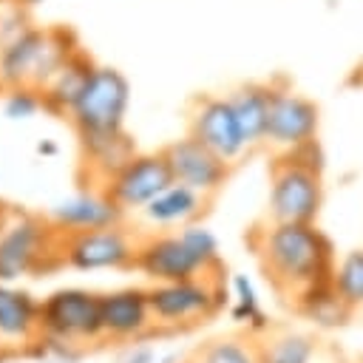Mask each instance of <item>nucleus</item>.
<instances>
[{
	"label": "nucleus",
	"mask_w": 363,
	"mask_h": 363,
	"mask_svg": "<svg viewBox=\"0 0 363 363\" xmlns=\"http://www.w3.org/2000/svg\"><path fill=\"white\" fill-rule=\"evenodd\" d=\"M250 244L275 295L298 315L335 284V247L315 221H269L264 230H252Z\"/></svg>",
	"instance_id": "obj_1"
},
{
	"label": "nucleus",
	"mask_w": 363,
	"mask_h": 363,
	"mask_svg": "<svg viewBox=\"0 0 363 363\" xmlns=\"http://www.w3.org/2000/svg\"><path fill=\"white\" fill-rule=\"evenodd\" d=\"M326 156L318 139L275 153L269 164V221H315L323 204Z\"/></svg>",
	"instance_id": "obj_2"
},
{
	"label": "nucleus",
	"mask_w": 363,
	"mask_h": 363,
	"mask_svg": "<svg viewBox=\"0 0 363 363\" xmlns=\"http://www.w3.org/2000/svg\"><path fill=\"white\" fill-rule=\"evenodd\" d=\"M79 48L71 28L28 26L0 45V88H43L54 71Z\"/></svg>",
	"instance_id": "obj_3"
},
{
	"label": "nucleus",
	"mask_w": 363,
	"mask_h": 363,
	"mask_svg": "<svg viewBox=\"0 0 363 363\" xmlns=\"http://www.w3.org/2000/svg\"><path fill=\"white\" fill-rule=\"evenodd\" d=\"M136 264L159 284L193 281L218 267V241L207 227L184 224L176 235H159L136 252Z\"/></svg>",
	"instance_id": "obj_4"
},
{
	"label": "nucleus",
	"mask_w": 363,
	"mask_h": 363,
	"mask_svg": "<svg viewBox=\"0 0 363 363\" xmlns=\"http://www.w3.org/2000/svg\"><path fill=\"white\" fill-rule=\"evenodd\" d=\"M130 105V82L119 68L96 65L68 111V119L79 139L119 133Z\"/></svg>",
	"instance_id": "obj_5"
},
{
	"label": "nucleus",
	"mask_w": 363,
	"mask_h": 363,
	"mask_svg": "<svg viewBox=\"0 0 363 363\" xmlns=\"http://www.w3.org/2000/svg\"><path fill=\"white\" fill-rule=\"evenodd\" d=\"M318 125H320V108L298 94L284 77L272 79V102H269V116H267V139L275 153L295 150L312 139H318Z\"/></svg>",
	"instance_id": "obj_6"
},
{
	"label": "nucleus",
	"mask_w": 363,
	"mask_h": 363,
	"mask_svg": "<svg viewBox=\"0 0 363 363\" xmlns=\"http://www.w3.org/2000/svg\"><path fill=\"white\" fill-rule=\"evenodd\" d=\"M224 298H227V289L221 284H207L201 278L156 284L147 292L153 318L159 323H176V326L204 323V318L221 309Z\"/></svg>",
	"instance_id": "obj_7"
},
{
	"label": "nucleus",
	"mask_w": 363,
	"mask_h": 363,
	"mask_svg": "<svg viewBox=\"0 0 363 363\" xmlns=\"http://www.w3.org/2000/svg\"><path fill=\"white\" fill-rule=\"evenodd\" d=\"M187 133L196 136L199 142H204L210 150H216L230 164H235L244 153H250V145L238 125V116L230 105V96H216V94L196 96L190 105Z\"/></svg>",
	"instance_id": "obj_8"
},
{
	"label": "nucleus",
	"mask_w": 363,
	"mask_h": 363,
	"mask_svg": "<svg viewBox=\"0 0 363 363\" xmlns=\"http://www.w3.org/2000/svg\"><path fill=\"white\" fill-rule=\"evenodd\" d=\"M40 326L57 340L96 337L102 329V303L82 289H60L40 306Z\"/></svg>",
	"instance_id": "obj_9"
},
{
	"label": "nucleus",
	"mask_w": 363,
	"mask_h": 363,
	"mask_svg": "<svg viewBox=\"0 0 363 363\" xmlns=\"http://www.w3.org/2000/svg\"><path fill=\"white\" fill-rule=\"evenodd\" d=\"M167 164H170V173H173V182L179 184H187L204 196H213L224 187V182L230 179V162L221 159L216 150H210L204 142H199L196 136H184V139H176L170 142L167 147H162Z\"/></svg>",
	"instance_id": "obj_10"
},
{
	"label": "nucleus",
	"mask_w": 363,
	"mask_h": 363,
	"mask_svg": "<svg viewBox=\"0 0 363 363\" xmlns=\"http://www.w3.org/2000/svg\"><path fill=\"white\" fill-rule=\"evenodd\" d=\"M173 184L170 164L164 153H136L119 173L108 179V196L122 210H142L147 207L159 193H164Z\"/></svg>",
	"instance_id": "obj_11"
},
{
	"label": "nucleus",
	"mask_w": 363,
	"mask_h": 363,
	"mask_svg": "<svg viewBox=\"0 0 363 363\" xmlns=\"http://www.w3.org/2000/svg\"><path fill=\"white\" fill-rule=\"evenodd\" d=\"M133 247L125 233L116 227L102 230H82L68 244V261L77 269H102V267H122L133 258Z\"/></svg>",
	"instance_id": "obj_12"
},
{
	"label": "nucleus",
	"mask_w": 363,
	"mask_h": 363,
	"mask_svg": "<svg viewBox=\"0 0 363 363\" xmlns=\"http://www.w3.org/2000/svg\"><path fill=\"white\" fill-rule=\"evenodd\" d=\"M43 227L31 216H20L0 230V281L20 278L31 269L43 247Z\"/></svg>",
	"instance_id": "obj_13"
},
{
	"label": "nucleus",
	"mask_w": 363,
	"mask_h": 363,
	"mask_svg": "<svg viewBox=\"0 0 363 363\" xmlns=\"http://www.w3.org/2000/svg\"><path fill=\"white\" fill-rule=\"evenodd\" d=\"M51 218L60 227L68 230H102V227H116L122 218V207L105 193H79L74 199H65L62 204H57L51 210Z\"/></svg>",
	"instance_id": "obj_14"
},
{
	"label": "nucleus",
	"mask_w": 363,
	"mask_h": 363,
	"mask_svg": "<svg viewBox=\"0 0 363 363\" xmlns=\"http://www.w3.org/2000/svg\"><path fill=\"white\" fill-rule=\"evenodd\" d=\"M94 68H96V62H94L82 48H77V51L54 71V77L40 88L43 105H45L48 111H54V113H65V116H68L71 105L77 102V96H79V91L85 88V82H88V77L94 74Z\"/></svg>",
	"instance_id": "obj_15"
},
{
	"label": "nucleus",
	"mask_w": 363,
	"mask_h": 363,
	"mask_svg": "<svg viewBox=\"0 0 363 363\" xmlns=\"http://www.w3.org/2000/svg\"><path fill=\"white\" fill-rule=\"evenodd\" d=\"M227 96L238 116V125H241V133H244L250 150L264 145L267 116H269V102H272V82H244L235 91H230Z\"/></svg>",
	"instance_id": "obj_16"
},
{
	"label": "nucleus",
	"mask_w": 363,
	"mask_h": 363,
	"mask_svg": "<svg viewBox=\"0 0 363 363\" xmlns=\"http://www.w3.org/2000/svg\"><path fill=\"white\" fill-rule=\"evenodd\" d=\"M99 303H102V329L116 337L139 335L147 326L150 301L147 292L142 289H122L113 295H102Z\"/></svg>",
	"instance_id": "obj_17"
},
{
	"label": "nucleus",
	"mask_w": 363,
	"mask_h": 363,
	"mask_svg": "<svg viewBox=\"0 0 363 363\" xmlns=\"http://www.w3.org/2000/svg\"><path fill=\"white\" fill-rule=\"evenodd\" d=\"M207 210V196L173 182L164 193H159L147 207H142V213L153 221V224H190L193 218H199Z\"/></svg>",
	"instance_id": "obj_18"
},
{
	"label": "nucleus",
	"mask_w": 363,
	"mask_h": 363,
	"mask_svg": "<svg viewBox=\"0 0 363 363\" xmlns=\"http://www.w3.org/2000/svg\"><path fill=\"white\" fill-rule=\"evenodd\" d=\"M318 354V337L306 332H278L267 343L255 346L258 363H312Z\"/></svg>",
	"instance_id": "obj_19"
},
{
	"label": "nucleus",
	"mask_w": 363,
	"mask_h": 363,
	"mask_svg": "<svg viewBox=\"0 0 363 363\" xmlns=\"http://www.w3.org/2000/svg\"><path fill=\"white\" fill-rule=\"evenodd\" d=\"M40 318V306L17 289L0 286V337L6 340H26Z\"/></svg>",
	"instance_id": "obj_20"
},
{
	"label": "nucleus",
	"mask_w": 363,
	"mask_h": 363,
	"mask_svg": "<svg viewBox=\"0 0 363 363\" xmlns=\"http://www.w3.org/2000/svg\"><path fill=\"white\" fill-rule=\"evenodd\" d=\"M187 363H258L255 346L241 337H216L193 352Z\"/></svg>",
	"instance_id": "obj_21"
},
{
	"label": "nucleus",
	"mask_w": 363,
	"mask_h": 363,
	"mask_svg": "<svg viewBox=\"0 0 363 363\" xmlns=\"http://www.w3.org/2000/svg\"><path fill=\"white\" fill-rule=\"evenodd\" d=\"M335 286L340 292V298L352 306L360 309L363 306V250H352L335 269Z\"/></svg>",
	"instance_id": "obj_22"
},
{
	"label": "nucleus",
	"mask_w": 363,
	"mask_h": 363,
	"mask_svg": "<svg viewBox=\"0 0 363 363\" xmlns=\"http://www.w3.org/2000/svg\"><path fill=\"white\" fill-rule=\"evenodd\" d=\"M233 289H235V309H233V320L238 323H250L252 329H267V318L258 309V298L252 284L247 281V275H235L233 278Z\"/></svg>",
	"instance_id": "obj_23"
},
{
	"label": "nucleus",
	"mask_w": 363,
	"mask_h": 363,
	"mask_svg": "<svg viewBox=\"0 0 363 363\" xmlns=\"http://www.w3.org/2000/svg\"><path fill=\"white\" fill-rule=\"evenodd\" d=\"M43 105V94L37 88H9L3 99V116L9 119H31Z\"/></svg>",
	"instance_id": "obj_24"
},
{
	"label": "nucleus",
	"mask_w": 363,
	"mask_h": 363,
	"mask_svg": "<svg viewBox=\"0 0 363 363\" xmlns=\"http://www.w3.org/2000/svg\"><path fill=\"white\" fill-rule=\"evenodd\" d=\"M122 363H153V349L150 346H136L128 352V357Z\"/></svg>",
	"instance_id": "obj_25"
},
{
	"label": "nucleus",
	"mask_w": 363,
	"mask_h": 363,
	"mask_svg": "<svg viewBox=\"0 0 363 363\" xmlns=\"http://www.w3.org/2000/svg\"><path fill=\"white\" fill-rule=\"evenodd\" d=\"M37 153H43V156H54V153H57V145H54V142H40V145H37Z\"/></svg>",
	"instance_id": "obj_26"
},
{
	"label": "nucleus",
	"mask_w": 363,
	"mask_h": 363,
	"mask_svg": "<svg viewBox=\"0 0 363 363\" xmlns=\"http://www.w3.org/2000/svg\"><path fill=\"white\" fill-rule=\"evenodd\" d=\"M0 3H14V6H23V9H31V6H37L43 0H0Z\"/></svg>",
	"instance_id": "obj_27"
},
{
	"label": "nucleus",
	"mask_w": 363,
	"mask_h": 363,
	"mask_svg": "<svg viewBox=\"0 0 363 363\" xmlns=\"http://www.w3.org/2000/svg\"><path fill=\"white\" fill-rule=\"evenodd\" d=\"M0 213H3V210H0ZM0 230H3V218H0Z\"/></svg>",
	"instance_id": "obj_28"
}]
</instances>
